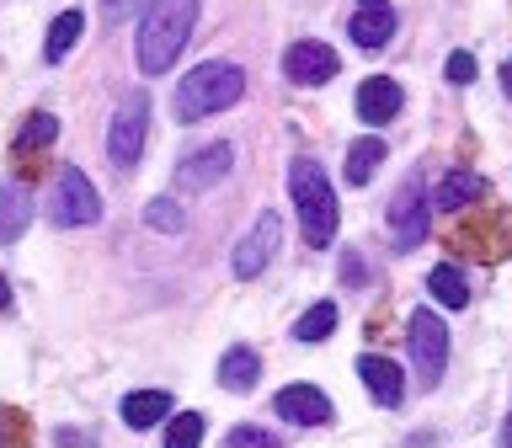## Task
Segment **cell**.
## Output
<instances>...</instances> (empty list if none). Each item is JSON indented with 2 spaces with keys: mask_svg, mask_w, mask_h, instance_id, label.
Here are the masks:
<instances>
[{
  "mask_svg": "<svg viewBox=\"0 0 512 448\" xmlns=\"http://www.w3.org/2000/svg\"><path fill=\"white\" fill-rule=\"evenodd\" d=\"M198 27V0H150L134 32V59L144 75H166Z\"/></svg>",
  "mask_w": 512,
  "mask_h": 448,
  "instance_id": "1",
  "label": "cell"
},
{
  "mask_svg": "<svg viewBox=\"0 0 512 448\" xmlns=\"http://www.w3.org/2000/svg\"><path fill=\"white\" fill-rule=\"evenodd\" d=\"M246 96V70L230 59H203L176 80V118L182 123H198V118H214V112L235 107Z\"/></svg>",
  "mask_w": 512,
  "mask_h": 448,
  "instance_id": "2",
  "label": "cell"
},
{
  "mask_svg": "<svg viewBox=\"0 0 512 448\" xmlns=\"http://www.w3.org/2000/svg\"><path fill=\"white\" fill-rule=\"evenodd\" d=\"M288 192H294V208H299V224H304V240L320 251L336 240V224H342V208H336V192H331V176L320 160L310 155H294L288 166Z\"/></svg>",
  "mask_w": 512,
  "mask_h": 448,
  "instance_id": "3",
  "label": "cell"
},
{
  "mask_svg": "<svg viewBox=\"0 0 512 448\" xmlns=\"http://www.w3.org/2000/svg\"><path fill=\"white\" fill-rule=\"evenodd\" d=\"M48 219H54L59 230H80V224L102 219V198H96L91 176L80 171V166H64L54 176V192H48Z\"/></svg>",
  "mask_w": 512,
  "mask_h": 448,
  "instance_id": "4",
  "label": "cell"
},
{
  "mask_svg": "<svg viewBox=\"0 0 512 448\" xmlns=\"http://www.w3.org/2000/svg\"><path fill=\"white\" fill-rule=\"evenodd\" d=\"M144 139H150V96L134 91V96H123V107L112 112V123H107V155H112V166L128 171L139 160L144 150Z\"/></svg>",
  "mask_w": 512,
  "mask_h": 448,
  "instance_id": "5",
  "label": "cell"
},
{
  "mask_svg": "<svg viewBox=\"0 0 512 448\" xmlns=\"http://www.w3.org/2000/svg\"><path fill=\"white\" fill-rule=\"evenodd\" d=\"M411 363H416V379L427 384H438L443 379V363H448V320L438 310H411Z\"/></svg>",
  "mask_w": 512,
  "mask_h": 448,
  "instance_id": "6",
  "label": "cell"
},
{
  "mask_svg": "<svg viewBox=\"0 0 512 448\" xmlns=\"http://www.w3.org/2000/svg\"><path fill=\"white\" fill-rule=\"evenodd\" d=\"M278 240H283V219H278V208H267V214H256V224L235 240L230 272H235V278H262L267 262H272V251H278Z\"/></svg>",
  "mask_w": 512,
  "mask_h": 448,
  "instance_id": "7",
  "label": "cell"
},
{
  "mask_svg": "<svg viewBox=\"0 0 512 448\" xmlns=\"http://www.w3.org/2000/svg\"><path fill=\"white\" fill-rule=\"evenodd\" d=\"M230 171H235V144L214 139V144H203V150L176 160V192H208V187H219Z\"/></svg>",
  "mask_w": 512,
  "mask_h": 448,
  "instance_id": "8",
  "label": "cell"
},
{
  "mask_svg": "<svg viewBox=\"0 0 512 448\" xmlns=\"http://www.w3.org/2000/svg\"><path fill=\"white\" fill-rule=\"evenodd\" d=\"M427 208L432 203H427V192L416 187V182H406L390 198V240H395L400 251H416L427 240Z\"/></svg>",
  "mask_w": 512,
  "mask_h": 448,
  "instance_id": "9",
  "label": "cell"
},
{
  "mask_svg": "<svg viewBox=\"0 0 512 448\" xmlns=\"http://www.w3.org/2000/svg\"><path fill=\"white\" fill-rule=\"evenodd\" d=\"M336 70H342V59H336V48L304 38L283 54V75L294 80V86H326V80H336Z\"/></svg>",
  "mask_w": 512,
  "mask_h": 448,
  "instance_id": "10",
  "label": "cell"
},
{
  "mask_svg": "<svg viewBox=\"0 0 512 448\" xmlns=\"http://www.w3.org/2000/svg\"><path fill=\"white\" fill-rule=\"evenodd\" d=\"M272 406H278V416L294 427H326L331 422V395L320 390V384H283Z\"/></svg>",
  "mask_w": 512,
  "mask_h": 448,
  "instance_id": "11",
  "label": "cell"
},
{
  "mask_svg": "<svg viewBox=\"0 0 512 448\" xmlns=\"http://www.w3.org/2000/svg\"><path fill=\"white\" fill-rule=\"evenodd\" d=\"M347 32H352L358 48H384L395 38V6L390 0H358L352 16H347Z\"/></svg>",
  "mask_w": 512,
  "mask_h": 448,
  "instance_id": "12",
  "label": "cell"
},
{
  "mask_svg": "<svg viewBox=\"0 0 512 448\" xmlns=\"http://www.w3.org/2000/svg\"><path fill=\"white\" fill-rule=\"evenodd\" d=\"M358 379L374 390L379 406H400V390H406V368H400V363L379 358V352H363V358H358Z\"/></svg>",
  "mask_w": 512,
  "mask_h": 448,
  "instance_id": "13",
  "label": "cell"
},
{
  "mask_svg": "<svg viewBox=\"0 0 512 448\" xmlns=\"http://www.w3.org/2000/svg\"><path fill=\"white\" fill-rule=\"evenodd\" d=\"M352 107H358L363 123L384 128L400 112V86H395L390 75H374V80H363V86H358V102H352Z\"/></svg>",
  "mask_w": 512,
  "mask_h": 448,
  "instance_id": "14",
  "label": "cell"
},
{
  "mask_svg": "<svg viewBox=\"0 0 512 448\" xmlns=\"http://www.w3.org/2000/svg\"><path fill=\"white\" fill-rule=\"evenodd\" d=\"M480 192H491L480 171H448V176H438V187H432V208H443V214H459V208H470Z\"/></svg>",
  "mask_w": 512,
  "mask_h": 448,
  "instance_id": "15",
  "label": "cell"
},
{
  "mask_svg": "<svg viewBox=\"0 0 512 448\" xmlns=\"http://www.w3.org/2000/svg\"><path fill=\"white\" fill-rule=\"evenodd\" d=\"M171 406H176V400H171L166 390H134V395H123V406H118V416H123V427H134V432H144V427L166 422V416H171Z\"/></svg>",
  "mask_w": 512,
  "mask_h": 448,
  "instance_id": "16",
  "label": "cell"
},
{
  "mask_svg": "<svg viewBox=\"0 0 512 448\" xmlns=\"http://www.w3.org/2000/svg\"><path fill=\"white\" fill-rule=\"evenodd\" d=\"M27 224H32V192L22 182H6V187H0V246L22 240Z\"/></svg>",
  "mask_w": 512,
  "mask_h": 448,
  "instance_id": "17",
  "label": "cell"
},
{
  "mask_svg": "<svg viewBox=\"0 0 512 448\" xmlns=\"http://www.w3.org/2000/svg\"><path fill=\"white\" fill-rule=\"evenodd\" d=\"M256 379H262V358H256V347L235 342V347L219 358V384H224V390H240V395H246Z\"/></svg>",
  "mask_w": 512,
  "mask_h": 448,
  "instance_id": "18",
  "label": "cell"
},
{
  "mask_svg": "<svg viewBox=\"0 0 512 448\" xmlns=\"http://www.w3.org/2000/svg\"><path fill=\"white\" fill-rule=\"evenodd\" d=\"M80 32H86V16H80V11H59L54 27H48V38H43V59L64 64V59H70V48L80 43Z\"/></svg>",
  "mask_w": 512,
  "mask_h": 448,
  "instance_id": "19",
  "label": "cell"
},
{
  "mask_svg": "<svg viewBox=\"0 0 512 448\" xmlns=\"http://www.w3.org/2000/svg\"><path fill=\"white\" fill-rule=\"evenodd\" d=\"M427 288H432V299H438V304H448V310H464V304H470V283H464V272L454 262L432 267L427 272Z\"/></svg>",
  "mask_w": 512,
  "mask_h": 448,
  "instance_id": "20",
  "label": "cell"
},
{
  "mask_svg": "<svg viewBox=\"0 0 512 448\" xmlns=\"http://www.w3.org/2000/svg\"><path fill=\"white\" fill-rule=\"evenodd\" d=\"M54 139H59V118H54V112H32V118L16 128L11 150H16V155H38V150H48Z\"/></svg>",
  "mask_w": 512,
  "mask_h": 448,
  "instance_id": "21",
  "label": "cell"
},
{
  "mask_svg": "<svg viewBox=\"0 0 512 448\" xmlns=\"http://www.w3.org/2000/svg\"><path fill=\"white\" fill-rule=\"evenodd\" d=\"M331 331H336V304H331V299L310 304V310L294 320V342H326Z\"/></svg>",
  "mask_w": 512,
  "mask_h": 448,
  "instance_id": "22",
  "label": "cell"
},
{
  "mask_svg": "<svg viewBox=\"0 0 512 448\" xmlns=\"http://www.w3.org/2000/svg\"><path fill=\"white\" fill-rule=\"evenodd\" d=\"M379 166H384V139H358V144L347 150V182H352V187H363Z\"/></svg>",
  "mask_w": 512,
  "mask_h": 448,
  "instance_id": "23",
  "label": "cell"
},
{
  "mask_svg": "<svg viewBox=\"0 0 512 448\" xmlns=\"http://www.w3.org/2000/svg\"><path fill=\"white\" fill-rule=\"evenodd\" d=\"M198 443H203V416L198 411L166 416V448H198Z\"/></svg>",
  "mask_w": 512,
  "mask_h": 448,
  "instance_id": "24",
  "label": "cell"
},
{
  "mask_svg": "<svg viewBox=\"0 0 512 448\" xmlns=\"http://www.w3.org/2000/svg\"><path fill=\"white\" fill-rule=\"evenodd\" d=\"M144 219H150V230H160V235H182L187 230V214H182L176 198H155L150 208H144Z\"/></svg>",
  "mask_w": 512,
  "mask_h": 448,
  "instance_id": "25",
  "label": "cell"
},
{
  "mask_svg": "<svg viewBox=\"0 0 512 448\" xmlns=\"http://www.w3.org/2000/svg\"><path fill=\"white\" fill-rule=\"evenodd\" d=\"M224 448H278V438H272L267 427H235L230 438H224Z\"/></svg>",
  "mask_w": 512,
  "mask_h": 448,
  "instance_id": "26",
  "label": "cell"
},
{
  "mask_svg": "<svg viewBox=\"0 0 512 448\" xmlns=\"http://www.w3.org/2000/svg\"><path fill=\"white\" fill-rule=\"evenodd\" d=\"M448 80H454V86H470L475 80V54H464V48L448 54Z\"/></svg>",
  "mask_w": 512,
  "mask_h": 448,
  "instance_id": "27",
  "label": "cell"
},
{
  "mask_svg": "<svg viewBox=\"0 0 512 448\" xmlns=\"http://www.w3.org/2000/svg\"><path fill=\"white\" fill-rule=\"evenodd\" d=\"M342 283H347V288H363V283H368V262H363L358 251L342 256Z\"/></svg>",
  "mask_w": 512,
  "mask_h": 448,
  "instance_id": "28",
  "label": "cell"
},
{
  "mask_svg": "<svg viewBox=\"0 0 512 448\" xmlns=\"http://www.w3.org/2000/svg\"><path fill=\"white\" fill-rule=\"evenodd\" d=\"M139 6H144V0H102V16H107V22H128Z\"/></svg>",
  "mask_w": 512,
  "mask_h": 448,
  "instance_id": "29",
  "label": "cell"
},
{
  "mask_svg": "<svg viewBox=\"0 0 512 448\" xmlns=\"http://www.w3.org/2000/svg\"><path fill=\"white\" fill-rule=\"evenodd\" d=\"M502 91H507V96H512V59H507V64H502Z\"/></svg>",
  "mask_w": 512,
  "mask_h": 448,
  "instance_id": "30",
  "label": "cell"
},
{
  "mask_svg": "<svg viewBox=\"0 0 512 448\" xmlns=\"http://www.w3.org/2000/svg\"><path fill=\"white\" fill-rule=\"evenodd\" d=\"M0 310H11V288H6V278H0Z\"/></svg>",
  "mask_w": 512,
  "mask_h": 448,
  "instance_id": "31",
  "label": "cell"
},
{
  "mask_svg": "<svg viewBox=\"0 0 512 448\" xmlns=\"http://www.w3.org/2000/svg\"><path fill=\"white\" fill-rule=\"evenodd\" d=\"M502 448H512V416H507V422H502Z\"/></svg>",
  "mask_w": 512,
  "mask_h": 448,
  "instance_id": "32",
  "label": "cell"
}]
</instances>
